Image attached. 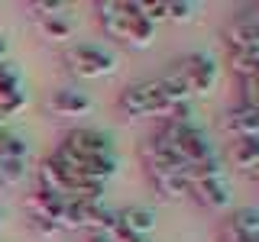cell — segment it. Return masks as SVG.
<instances>
[{
    "mask_svg": "<svg viewBox=\"0 0 259 242\" xmlns=\"http://www.w3.org/2000/svg\"><path fill=\"white\" fill-rule=\"evenodd\" d=\"M188 197L198 207H204L207 213H224V210L230 207V200H233L230 177H227V174H214V177H207V181L191 184V194H188Z\"/></svg>",
    "mask_w": 259,
    "mask_h": 242,
    "instance_id": "cell-7",
    "label": "cell"
},
{
    "mask_svg": "<svg viewBox=\"0 0 259 242\" xmlns=\"http://www.w3.org/2000/svg\"><path fill=\"white\" fill-rule=\"evenodd\" d=\"M156 136L172 145V152L182 158V165H194V161L214 158V145H210L207 133L198 129L191 119H162Z\"/></svg>",
    "mask_w": 259,
    "mask_h": 242,
    "instance_id": "cell-4",
    "label": "cell"
},
{
    "mask_svg": "<svg viewBox=\"0 0 259 242\" xmlns=\"http://www.w3.org/2000/svg\"><path fill=\"white\" fill-rule=\"evenodd\" d=\"M62 62H65V68L81 81H97V78H107V75L117 71V58H113L110 52H104L101 45H91V42L68 45L65 55H62Z\"/></svg>",
    "mask_w": 259,
    "mask_h": 242,
    "instance_id": "cell-5",
    "label": "cell"
},
{
    "mask_svg": "<svg viewBox=\"0 0 259 242\" xmlns=\"http://www.w3.org/2000/svg\"><path fill=\"white\" fill-rule=\"evenodd\" d=\"M117 220L133 236H149L156 229V210L152 207H126V210H117Z\"/></svg>",
    "mask_w": 259,
    "mask_h": 242,
    "instance_id": "cell-15",
    "label": "cell"
},
{
    "mask_svg": "<svg viewBox=\"0 0 259 242\" xmlns=\"http://www.w3.org/2000/svg\"><path fill=\"white\" fill-rule=\"evenodd\" d=\"M62 207H65V197H59V194H52V191H46V188H39V184L32 191H26V197H23L26 220H42V223L59 226ZM59 229H62V226H59Z\"/></svg>",
    "mask_w": 259,
    "mask_h": 242,
    "instance_id": "cell-8",
    "label": "cell"
},
{
    "mask_svg": "<svg viewBox=\"0 0 259 242\" xmlns=\"http://www.w3.org/2000/svg\"><path fill=\"white\" fill-rule=\"evenodd\" d=\"M46 107L55 113V116H84V113H91V97L84 91H78V87H59L52 97L46 100Z\"/></svg>",
    "mask_w": 259,
    "mask_h": 242,
    "instance_id": "cell-11",
    "label": "cell"
},
{
    "mask_svg": "<svg viewBox=\"0 0 259 242\" xmlns=\"http://www.w3.org/2000/svg\"><path fill=\"white\" fill-rule=\"evenodd\" d=\"M256 110H259V97H256Z\"/></svg>",
    "mask_w": 259,
    "mask_h": 242,
    "instance_id": "cell-26",
    "label": "cell"
},
{
    "mask_svg": "<svg viewBox=\"0 0 259 242\" xmlns=\"http://www.w3.org/2000/svg\"><path fill=\"white\" fill-rule=\"evenodd\" d=\"M26 177V158H0V188H16Z\"/></svg>",
    "mask_w": 259,
    "mask_h": 242,
    "instance_id": "cell-19",
    "label": "cell"
},
{
    "mask_svg": "<svg viewBox=\"0 0 259 242\" xmlns=\"http://www.w3.org/2000/svg\"><path fill=\"white\" fill-rule=\"evenodd\" d=\"M224 242H259V232L256 236H243V239H224Z\"/></svg>",
    "mask_w": 259,
    "mask_h": 242,
    "instance_id": "cell-24",
    "label": "cell"
},
{
    "mask_svg": "<svg viewBox=\"0 0 259 242\" xmlns=\"http://www.w3.org/2000/svg\"><path fill=\"white\" fill-rule=\"evenodd\" d=\"M0 133H4V123H0Z\"/></svg>",
    "mask_w": 259,
    "mask_h": 242,
    "instance_id": "cell-28",
    "label": "cell"
},
{
    "mask_svg": "<svg viewBox=\"0 0 259 242\" xmlns=\"http://www.w3.org/2000/svg\"><path fill=\"white\" fill-rule=\"evenodd\" d=\"M249 174H253V181L259 184V165H256V168H253V171H249Z\"/></svg>",
    "mask_w": 259,
    "mask_h": 242,
    "instance_id": "cell-25",
    "label": "cell"
},
{
    "mask_svg": "<svg viewBox=\"0 0 259 242\" xmlns=\"http://www.w3.org/2000/svg\"><path fill=\"white\" fill-rule=\"evenodd\" d=\"M162 81H165L168 87H175L178 94H185L188 100L191 97H204V94L214 91V84H217V65L204 52H188L162 75Z\"/></svg>",
    "mask_w": 259,
    "mask_h": 242,
    "instance_id": "cell-3",
    "label": "cell"
},
{
    "mask_svg": "<svg viewBox=\"0 0 259 242\" xmlns=\"http://www.w3.org/2000/svg\"><path fill=\"white\" fill-rule=\"evenodd\" d=\"M117 110L123 116H162V119H188L191 100L168 87L162 78H146L120 91Z\"/></svg>",
    "mask_w": 259,
    "mask_h": 242,
    "instance_id": "cell-1",
    "label": "cell"
},
{
    "mask_svg": "<svg viewBox=\"0 0 259 242\" xmlns=\"http://www.w3.org/2000/svg\"><path fill=\"white\" fill-rule=\"evenodd\" d=\"M224 129L233 136V139H246V136H259V110L249 107V103H230L224 110Z\"/></svg>",
    "mask_w": 259,
    "mask_h": 242,
    "instance_id": "cell-10",
    "label": "cell"
},
{
    "mask_svg": "<svg viewBox=\"0 0 259 242\" xmlns=\"http://www.w3.org/2000/svg\"><path fill=\"white\" fill-rule=\"evenodd\" d=\"M59 158H97V155H113V139L101 129L91 126H78L68 129L62 136V142L55 145Z\"/></svg>",
    "mask_w": 259,
    "mask_h": 242,
    "instance_id": "cell-6",
    "label": "cell"
},
{
    "mask_svg": "<svg viewBox=\"0 0 259 242\" xmlns=\"http://www.w3.org/2000/svg\"><path fill=\"white\" fill-rule=\"evenodd\" d=\"M246 16H253V20H259V4H253V7H246V10H243Z\"/></svg>",
    "mask_w": 259,
    "mask_h": 242,
    "instance_id": "cell-23",
    "label": "cell"
},
{
    "mask_svg": "<svg viewBox=\"0 0 259 242\" xmlns=\"http://www.w3.org/2000/svg\"><path fill=\"white\" fill-rule=\"evenodd\" d=\"M224 39H227V48H259V20L240 13L233 23H227Z\"/></svg>",
    "mask_w": 259,
    "mask_h": 242,
    "instance_id": "cell-12",
    "label": "cell"
},
{
    "mask_svg": "<svg viewBox=\"0 0 259 242\" xmlns=\"http://www.w3.org/2000/svg\"><path fill=\"white\" fill-rule=\"evenodd\" d=\"M194 10L198 7L191 4V0H165V23H191L194 20Z\"/></svg>",
    "mask_w": 259,
    "mask_h": 242,
    "instance_id": "cell-20",
    "label": "cell"
},
{
    "mask_svg": "<svg viewBox=\"0 0 259 242\" xmlns=\"http://www.w3.org/2000/svg\"><path fill=\"white\" fill-rule=\"evenodd\" d=\"M227 65L237 81H259V48H227Z\"/></svg>",
    "mask_w": 259,
    "mask_h": 242,
    "instance_id": "cell-16",
    "label": "cell"
},
{
    "mask_svg": "<svg viewBox=\"0 0 259 242\" xmlns=\"http://www.w3.org/2000/svg\"><path fill=\"white\" fill-rule=\"evenodd\" d=\"M0 223H4V213H0Z\"/></svg>",
    "mask_w": 259,
    "mask_h": 242,
    "instance_id": "cell-27",
    "label": "cell"
},
{
    "mask_svg": "<svg viewBox=\"0 0 259 242\" xmlns=\"http://www.w3.org/2000/svg\"><path fill=\"white\" fill-rule=\"evenodd\" d=\"M107 239L110 242H149V236H133V232H126L123 226H120V220H117V226H113V232Z\"/></svg>",
    "mask_w": 259,
    "mask_h": 242,
    "instance_id": "cell-21",
    "label": "cell"
},
{
    "mask_svg": "<svg viewBox=\"0 0 259 242\" xmlns=\"http://www.w3.org/2000/svg\"><path fill=\"white\" fill-rule=\"evenodd\" d=\"M23 107H26V91H23V81L16 75V68L10 65H0V123L7 116H16Z\"/></svg>",
    "mask_w": 259,
    "mask_h": 242,
    "instance_id": "cell-9",
    "label": "cell"
},
{
    "mask_svg": "<svg viewBox=\"0 0 259 242\" xmlns=\"http://www.w3.org/2000/svg\"><path fill=\"white\" fill-rule=\"evenodd\" d=\"M230 165L240 171H253L259 165V136H246V139L230 142Z\"/></svg>",
    "mask_w": 259,
    "mask_h": 242,
    "instance_id": "cell-17",
    "label": "cell"
},
{
    "mask_svg": "<svg viewBox=\"0 0 259 242\" xmlns=\"http://www.w3.org/2000/svg\"><path fill=\"white\" fill-rule=\"evenodd\" d=\"M259 232V210L256 207H240L221 226V239H243V236H256Z\"/></svg>",
    "mask_w": 259,
    "mask_h": 242,
    "instance_id": "cell-13",
    "label": "cell"
},
{
    "mask_svg": "<svg viewBox=\"0 0 259 242\" xmlns=\"http://www.w3.org/2000/svg\"><path fill=\"white\" fill-rule=\"evenodd\" d=\"M149 181H152V188H156L165 200H185V197L191 194V188H188V181H185V171H182V168H175V171H152Z\"/></svg>",
    "mask_w": 259,
    "mask_h": 242,
    "instance_id": "cell-14",
    "label": "cell"
},
{
    "mask_svg": "<svg viewBox=\"0 0 259 242\" xmlns=\"http://www.w3.org/2000/svg\"><path fill=\"white\" fill-rule=\"evenodd\" d=\"M36 26H39V32H42L49 42H68V39L75 36V23H71L65 13L42 16V20H36Z\"/></svg>",
    "mask_w": 259,
    "mask_h": 242,
    "instance_id": "cell-18",
    "label": "cell"
},
{
    "mask_svg": "<svg viewBox=\"0 0 259 242\" xmlns=\"http://www.w3.org/2000/svg\"><path fill=\"white\" fill-rule=\"evenodd\" d=\"M84 242H110L107 236H104V232H88V239Z\"/></svg>",
    "mask_w": 259,
    "mask_h": 242,
    "instance_id": "cell-22",
    "label": "cell"
},
{
    "mask_svg": "<svg viewBox=\"0 0 259 242\" xmlns=\"http://www.w3.org/2000/svg\"><path fill=\"white\" fill-rule=\"evenodd\" d=\"M97 23L110 39H117L120 45L130 48H146L156 39V26L149 20H143L136 10V0H97L94 4Z\"/></svg>",
    "mask_w": 259,
    "mask_h": 242,
    "instance_id": "cell-2",
    "label": "cell"
}]
</instances>
